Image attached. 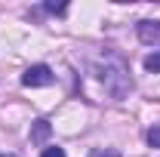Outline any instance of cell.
Segmentation results:
<instances>
[{"mask_svg": "<svg viewBox=\"0 0 160 157\" xmlns=\"http://www.w3.org/2000/svg\"><path fill=\"white\" fill-rule=\"evenodd\" d=\"M99 71V83L105 86V93L111 99H126L129 93H132V74H129V68H126V62L120 59V56H114V53H105V59H102V65L96 68Z\"/></svg>", "mask_w": 160, "mask_h": 157, "instance_id": "obj_1", "label": "cell"}, {"mask_svg": "<svg viewBox=\"0 0 160 157\" xmlns=\"http://www.w3.org/2000/svg\"><path fill=\"white\" fill-rule=\"evenodd\" d=\"M52 80H56V74H52L49 65H31V68L22 74V83H25V86H49Z\"/></svg>", "mask_w": 160, "mask_h": 157, "instance_id": "obj_2", "label": "cell"}, {"mask_svg": "<svg viewBox=\"0 0 160 157\" xmlns=\"http://www.w3.org/2000/svg\"><path fill=\"white\" fill-rule=\"evenodd\" d=\"M136 34H139L142 43H160V22L142 19L139 25H136Z\"/></svg>", "mask_w": 160, "mask_h": 157, "instance_id": "obj_3", "label": "cell"}, {"mask_svg": "<svg viewBox=\"0 0 160 157\" xmlns=\"http://www.w3.org/2000/svg\"><path fill=\"white\" fill-rule=\"evenodd\" d=\"M49 133H52V126H49L46 117H40V120L31 123V142H34V145H43V142L49 139Z\"/></svg>", "mask_w": 160, "mask_h": 157, "instance_id": "obj_4", "label": "cell"}, {"mask_svg": "<svg viewBox=\"0 0 160 157\" xmlns=\"http://www.w3.org/2000/svg\"><path fill=\"white\" fill-rule=\"evenodd\" d=\"M145 71H151V74H160V49H154V53L145 59Z\"/></svg>", "mask_w": 160, "mask_h": 157, "instance_id": "obj_5", "label": "cell"}, {"mask_svg": "<svg viewBox=\"0 0 160 157\" xmlns=\"http://www.w3.org/2000/svg\"><path fill=\"white\" fill-rule=\"evenodd\" d=\"M148 145L151 148H160V126H151L148 129Z\"/></svg>", "mask_w": 160, "mask_h": 157, "instance_id": "obj_6", "label": "cell"}, {"mask_svg": "<svg viewBox=\"0 0 160 157\" xmlns=\"http://www.w3.org/2000/svg\"><path fill=\"white\" fill-rule=\"evenodd\" d=\"M89 157H120V151L117 148H96Z\"/></svg>", "mask_w": 160, "mask_h": 157, "instance_id": "obj_7", "label": "cell"}, {"mask_svg": "<svg viewBox=\"0 0 160 157\" xmlns=\"http://www.w3.org/2000/svg\"><path fill=\"white\" fill-rule=\"evenodd\" d=\"M40 157H65V148H59V145H56V148H43Z\"/></svg>", "mask_w": 160, "mask_h": 157, "instance_id": "obj_8", "label": "cell"}, {"mask_svg": "<svg viewBox=\"0 0 160 157\" xmlns=\"http://www.w3.org/2000/svg\"><path fill=\"white\" fill-rule=\"evenodd\" d=\"M65 9H68L65 3H46V13H56V16H62Z\"/></svg>", "mask_w": 160, "mask_h": 157, "instance_id": "obj_9", "label": "cell"}, {"mask_svg": "<svg viewBox=\"0 0 160 157\" xmlns=\"http://www.w3.org/2000/svg\"><path fill=\"white\" fill-rule=\"evenodd\" d=\"M0 157H16V154H0Z\"/></svg>", "mask_w": 160, "mask_h": 157, "instance_id": "obj_10", "label": "cell"}]
</instances>
